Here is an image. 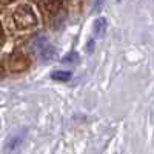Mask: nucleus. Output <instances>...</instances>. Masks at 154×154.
<instances>
[{
    "mask_svg": "<svg viewBox=\"0 0 154 154\" xmlns=\"http://www.w3.org/2000/svg\"><path fill=\"white\" fill-rule=\"evenodd\" d=\"M14 22L19 29H25V28H29L32 25H35L37 17L29 5H22L14 12Z\"/></svg>",
    "mask_w": 154,
    "mask_h": 154,
    "instance_id": "1",
    "label": "nucleus"
},
{
    "mask_svg": "<svg viewBox=\"0 0 154 154\" xmlns=\"http://www.w3.org/2000/svg\"><path fill=\"white\" fill-rule=\"evenodd\" d=\"M77 59H79L77 53H71V54H68L65 59H62V62H65V63H74V62H77Z\"/></svg>",
    "mask_w": 154,
    "mask_h": 154,
    "instance_id": "6",
    "label": "nucleus"
},
{
    "mask_svg": "<svg viewBox=\"0 0 154 154\" xmlns=\"http://www.w3.org/2000/svg\"><path fill=\"white\" fill-rule=\"evenodd\" d=\"M119 2H120V0H119Z\"/></svg>",
    "mask_w": 154,
    "mask_h": 154,
    "instance_id": "9",
    "label": "nucleus"
},
{
    "mask_svg": "<svg viewBox=\"0 0 154 154\" xmlns=\"http://www.w3.org/2000/svg\"><path fill=\"white\" fill-rule=\"evenodd\" d=\"M42 5H43V8H45L48 12H53V14H56V12L62 8L63 0H42Z\"/></svg>",
    "mask_w": 154,
    "mask_h": 154,
    "instance_id": "4",
    "label": "nucleus"
},
{
    "mask_svg": "<svg viewBox=\"0 0 154 154\" xmlns=\"http://www.w3.org/2000/svg\"><path fill=\"white\" fill-rule=\"evenodd\" d=\"M106 28H108V22L105 17H99L96 19L94 25H93V31H94V35L96 37H102L105 32H106Z\"/></svg>",
    "mask_w": 154,
    "mask_h": 154,
    "instance_id": "3",
    "label": "nucleus"
},
{
    "mask_svg": "<svg viewBox=\"0 0 154 154\" xmlns=\"http://www.w3.org/2000/svg\"><path fill=\"white\" fill-rule=\"evenodd\" d=\"M2 40H3V34H2V31H0V43H2Z\"/></svg>",
    "mask_w": 154,
    "mask_h": 154,
    "instance_id": "8",
    "label": "nucleus"
},
{
    "mask_svg": "<svg viewBox=\"0 0 154 154\" xmlns=\"http://www.w3.org/2000/svg\"><path fill=\"white\" fill-rule=\"evenodd\" d=\"M51 79L57 80V82H66L71 79V72L69 71H54L51 74Z\"/></svg>",
    "mask_w": 154,
    "mask_h": 154,
    "instance_id": "5",
    "label": "nucleus"
},
{
    "mask_svg": "<svg viewBox=\"0 0 154 154\" xmlns=\"http://www.w3.org/2000/svg\"><path fill=\"white\" fill-rule=\"evenodd\" d=\"M32 46H34V51L37 53V56L42 57L43 60H51L57 56V51L54 49L53 45L48 43L45 37H37L32 42Z\"/></svg>",
    "mask_w": 154,
    "mask_h": 154,
    "instance_id": "2",
    "label": "nucleus"
},
{
    "mask_svg": "<svg viewBox=\"0 0 154 154\" xmlns=\"http://www.w3.org/2000/svg\"><path fill=\"white\" fill-rule=\"evenodd\" d=\"M88 53H93V49H94V42L91 40V42H88Z\"/></svg>",
    "mask_w": 154,
    "mask_h": 154,
    "instance_id": "7",
    "label": "nucleus"
}]
</instances>
